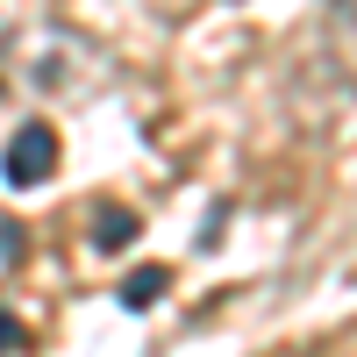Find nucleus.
Segmentation results:
<instances>
[{
    "label": "nucleus",
    "instance_id": "20e7f679",
    "mask_svg": "<svg viewBox=\"0 0 357 357\" xmlns=\"http://www.w3.org/2000/svg\"><path fill=\"white\" fill-rule=\"evenodd\" d=\"M8 350H22V321H15V314H0V357H8Z\"/></svg>",
    "mask_w": 357,
    "mask_h": 357
},
{
    "label": "nucleus",
    "instance_id": "f257e3e1",
    "mask_svg": "<svg viewBox=\"0 0 357 357\" xmlns=\"http://www.w3.org/2000/svg\"><path fill=\"white\" fill-rule=\"evenodd\" d=\"M0 172H8V186H43V178L57 172V129H50V122H22V129L8 136Z\"/></svg>",
    "mask_w": 357,
    "mask_h": 357
},
{
    "label": "nucleus",
    "instance_id": "7ed1b4c3",
    "mask_svg": "<svg viewBox=\"0 0 357 357\" xmlns=\"http://www.w3.org/2000/svg\"><path fill=\"white\" fill-rule=\"evenodd\" d=\"M165 286H172L165 264H136V272L122 279V307H158V301H165Z\"/></svg>",
    "mask_w": 357,
    "mask_h": 357
},
{
    "label": "nucleus",
    "instance_id": "f03ea898",
    "mask_svg": "<svg viewBox=\"0 0 357 357\" xmlns=\"http://www.w3.org/2000/svg\"><path fill=\"white\" fill-rule=\"evenodd\" d=\"M136 229H143V222L129 215V207H100V215H93V250H107V257H114L122 243H136Z\"/></svg>",
    "mask_w": 357,
    "mask_h": 357
}]
</instances>
